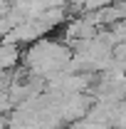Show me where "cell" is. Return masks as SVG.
I'll list each match as a JSON object with an SVG mask.
<instances>
[{"instance_id": "cell-1", "label": "cell", "mask_w": 126, "mask_h": 129, "mask_svg": "<svg viewBox=\"0 0 126 129\" xmlns=\"http://www.w3.org/2000/svg\"><path fill=\"white\" fill-rule=\"evenodd\" d=\"M20 57H25V52L17 45H3V50H0V64H3V70H13L15 64H20Z\"/></svg>"}]
</instances>
